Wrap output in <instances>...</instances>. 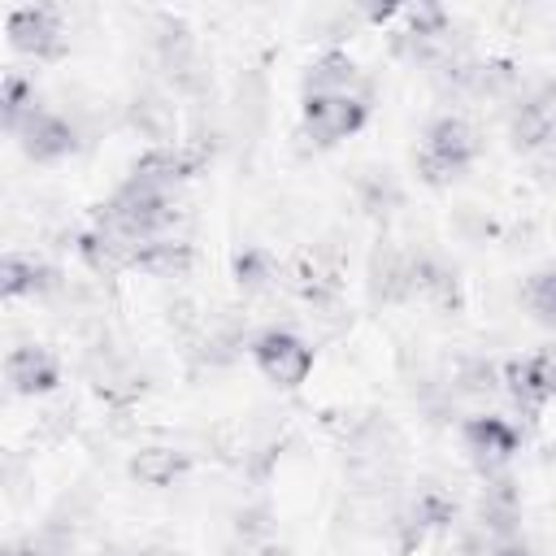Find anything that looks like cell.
I'll return each mask as SVG.
<instances>
[{"label": "cell", "mask_w": 556, "mask_h": 556, "mask_svg": "<svg viewBox=\"0 0 556 556\" xmlns=\"http://www.w3.org/2000/svg\"><path fill=\"white\" fill-rule=\"evenodd\" d=\"M182 208H178V195L174 191H161V187H148L139 178H126L100 208H96V226L113 239H122L126 248H139L148 239H161V235H174Z\"/></svg>", "instance_id": "1"}, {"label": "cell", "mask_w": 556, "mask_h": 556, "mask_svg": "<svg viewBox=\"0 0 556 556\" xmlns=\"http://www.w3.org/2000/svg\"><path fill=\"white\" fill-rule=\"evenodd\" d=\"M478 156H482L478 130H473L460 113H439V117L426 126L413 165H417V178H421L426 187H452L456 178H465V174L473 169Z\"/></svg>", "instance_id": "2"}, {"label": "cell", "mask_w": 556, "mask_h": 556, "mask_svg": "<svg viewBox=\"0 0 556 556\" xmlns=\"http://www.w3.org/2000/svg\"><path fill=\"white\" fill-rule=\"evenodd\" d=\"M248 361L256 365V374H261L269 387H278V391H300V387L308 382L313 365H317V348H313L304 334L287 330V326H265V330H256V334L248 339Z\"/></svg>", "instance_id": "3"}, {"label": "cell", "mask_w": 556, "mask_h": 556, "mask_svg": "<svg viewBox=\"0 0 556 556\" xmlns=\"http://www.w3.org/2000/svg\"><path fill=\"white\" fill-rule=\"evenodd\" d=\"M369 122V100L361 91H339V96H304L300 100V130L313 148H334L365 130Z\"/></svg>", "instance_id": "4"}, {"label": "cell", "mask_w": 556, "mask_h": 556, "mask_svg": "<svg viewBox=\"0 0 556 556\" xmlns=\"http://www.w3.org/2000/svg\"><path fill=\"white\" fill-rule=\"evenodd\" d=\"M395 52L404 61H413V65H426V70L443 65L447 56H456L460 43H456V26H452L447 9L443 4L404 9V30L395 35Z\"/></svg>", "instance_id": "5"}, {"label": "cell", "mask_w": 556, "mask_h": 556, "mask_svg": "<svg viewBox=\"0 0 556 556\" xmlns=\"http://www.w3.org/2000/svg\"><path fill=\"white\" fill-rule=\"evenodd\" d=\"M460 452L482 478L504 473L521 452V430L500 413H469L460 417Z\"/></svg>", "instance_id": "6"}, {"label": "cell", "mask_w": 556, "mask_h": 556, "mask_svg": "<svg viewBox=\"0 0 556 556\" xmlns=\"http://www.w3.org/2000/svg\"><path fill=\"white\" fill-rule=\"evenodd\" d=\"M500 382H504V395L513 400L517 413L539 417V408L556 400V348H539V352L504 361Z\"/></svg>", "instance_id": "7"}, {"label": "cell", "mask_w": 556, "mask_h": 556, "mask_svg": "<svg viewBox=\"0 0 556 556\" xmlns=\"http://www.w3.org/2000/svg\"><path fill=\"white\" fill-rule=\"evenodd\" d=\"M9 48L30 56V61H56L65 56V17L52 4H17L4 22Z\"/></svg>", "instance_id": "8"}, {"label": "cell", "mask_w": 556, "mask_h": 556, "mask_svg": "<svg viewBox=\"0 0 556 556\" xmlns=\"http://www.w3.org/2000/svg\"><path fill=\"white\" fill-rule=\"evenodd\" d=\"M456 517H460V504H456V495H452L447 486H439V482H417V486L404 495V504L395 508V530H400L404 547H413V543H421L426 534L452 530Z\"/></svg>", "instance_id": "9"}, {"label": "cell", "mask_w": 556, "mask_h": 556, "mask_svg": "<svg viewBox=\"0 0 556 556\" xmlns=\"http://www.w3.org/2000/svg\"><path fill=\"white\" fill-rule=\"evenodd\" d=\"M204 165H208V148L204 143H161V148H148L143 156H135L126 178H139V182L161 187V191H174L187 178H195Z\"/></svg>", "instance_id": "10"}, {"label": "cell", "mask_w": 556, "mask_h": 556, "mask_svg": "<svg viewBox=\"0 0 556 556\" xmlns=\"http://www.w3.org/2000/svg\"><path fill=\"white\" fill-rule=\"evenodd\" d=\"M17 148L26 152V161H35V165H56V161H65V156H74L78 152V122L74 117H65V113H52V109H39L17 135Z\"/></svg>", "instance_id": "11"}, {"label": "cell", "mask_w": 556, "mask_h": 556, "mask_svg": "<svg viewBox=\"0 0 556 556\" xmlns=\"http://www.w3.org/2000/svg\"><path fill=\"white\" fill-rule=\"evenodd\" d=\"M4 382L13 395H26V400L52 395L61 387V361L43 343H17L4 356Z\"/></svg>", "instance_id": "12"}, {"label": "cell", "mask_w": 556, "mask_h": 556, "mask_svg": "<svg viewBox=\"0 0 556 556\" xmlns=\"http://www.w3.org/2000/svg\"><path fill=\"white\" fill-rule=\"evenodd\" d=\"M473 526L486 539H513V534H521V491H517V482L508 473L482 478Z\"/></svg>", "instance_id": "13"}, {"label": "cell", "mask_w": 556, "mask_h": 556, "mask_svg": "<svg viewBox=\"0 0 556 556\" xmlns=\"http://www.w3.org/2000/svg\"><path fill=\"white\" fill-rule=\"evenodd\" d=\"M61 287H65L61 269L39 261V256L9 252L0 261V291H4V300H43V295H52Z\"/></svg>", "instance_id": "14"}, {"label": "cell", "mask_w": 556, "mask_h": 556, "mask_svg": "<svg viewBox=\"0 0 556 556\" xmlns=\"http://www.w3.org/2000/svg\"><path fill=\"white\" fill-rule=\"evenodd\" d=\"M126 473L139 482V486H152V491H165L174 482H182L191 473V456L174 443H148L139 447L130 460H126Z\"/></svg>", "instance_id": "15"}, {"label": "cell", "mask_w": 556, "mask_h": 556, "mask_svg": "<svg viewBox=\"0 0 556 556\" xmlns=\"http://www.w3.org/2000/svg\"><path fill=\"white\" fill-rule=\"evenodd\" d=\"M369 295L378 304L413 300V248H378L369 261Z\"/></svg>", "instance_id": "16"}, {"label": "cell", "mask_w": 556, "mask_h": 556, "mask_svg": "<svg viewBox=\"0 0 556 556\" xmlns=\"http://www.w3.org/2000/svg\"><path fill=\"white\" fill-rule=\"evenodd\" d=\"M126 122H130V130H139L152 148L178 143V139H174V130H178V109H174V100L161 96V91H139V96L126 104Z\"/></svg>", "instance_id": "17"}, {"label": "cell", "mask_w": 556, "mask_h": 556, "mask_svg": "<svg viewBox=\"0 0 556 556\" xmlns=\"http://www.w3.org/2000/svg\"><path fill=\"white\" fill-rule=\"evenodd\" d=\"M413 300L430 308H456V269L439 252H413Z\"/></svg>", "instance_id": "18"}, {"label": "cell", "mask_w": 556, "mask_h": 556, "mask_svg": "<svg viewBox=\"0 0 556 556\" xmlns=\"http://www.w3.org/2000/svg\"><path fill=\"white\" fill-rule=\"evenodd\" d=\"M361 87V65L343 48H326L304 70V96H339Z\"/></svg>", "instance_id": "19"}, {"label": "cell", "mask_w": 556, "mask_h": 556, "mask_svg": "<svg viewBox=\"0 0 556 556\" xmlns=\"http://www.w3.org/2000/svg\"><path fill=\"white\" fill-rule=\"evenodd\" d=\"M74 256L83 261L87 274H96V278H113V274L130 269L135 248H126L122 239H113V235H104L100 226H91V230L74 235Z\"/></svg>", "instance_id": "20"}, {"label": "cell", "mask_w": 556, "mask_h": 556, "mask_svg": "<svg viewBox=\"0 0 556 556\" xmlns=\"http://www.w3.org/2000/svg\"><path fill=\"white\" fill-rule=\"evenodd\" d=\"M191 261H195V252H191L187 239H178V235H161V239H148V243L135 248L130 269L152 274V278H182V274L191 269Z\"/></svg>", "instance_id": "21"}, {"label": "cell", "mask_w": 556, "mask_h": 556, "mask_svg": "<svg viewBox=\"0 0 556 556\" xmlns=\"http://www.w3.org/2000/svg\"><path fill=\"white\" fill-rule=\"evenodd\" d=\"M447 391H452L456 404H482V400H491L495 391H504L500 365L486 361V356H460V361H452Z\"/></svg>", "instance_id": "22"}, {"label": "cell", "mask_w": 556, "mask_h": 556, "mask_svg": "<svg viewBox=\"0 0 556 556\" xmlns=\"http://www.w3.org/2000/svg\"><path fill=\"white\" fill-rule=\"evenodd\" d=\"M39 109H43V100H39L35 78H26L22 70H9L4 83H0V122H4V130L17 135Z\"/></svg>", "instance_id": "23"}, {"label": "cell", "mask_w": 556, "mask_h": 556, "mask_svg": "<svg viewBox=\"0 0 556 556\" xmlns=\"http://www.w3.org/2000/svg\"><path fill=\"white\" fill-rule=\"evenodd\" d=\"M230 274H235V282H239L243 295H261V291L278 287V261H274L269 248H256V243H248V248L235 252Z\"/></svg>", "instance_id": "24"}, {"label": "cell", "mask_w": 556, "mask_h": 556, "mask_svg": "<svg viewBox=\"0 0 556 556\" xmlns=\"http://www.w3.org/2000/svg\"><path fill=\"white\" fill-rule=\"evenodd\" d=\"M356 195H361V208L369 217H387V213H395L404 204V191L395 187L391 169H365L356 178Z\"/></svg>", "instance_id": "25"}, {"label": "cell", "mask_w": 556, "mask_h": 556, "mask_svg": "<svg viewBox=\"0 0 556 556\" xmlns=\"http://www.w3.org/2000/svg\"><path fill=\"white\" fill-rule=\"evenodd\" d=\"M521 304L539 326L556 330V265H543L534 274H526L521 282Z\"/></svg>", "instance_id": "26"}, {"label": "cell", "mask_w": 556, "mask_h": 556, "mask_svg": "<svg viewBox=\"0 0 556 556\" xmlns=\"http://www.w3.org/2000/svg\"><path fill=\"white\" fill-rule=\"evenodd\" d=\"M235 530L248 539V543H269L274 539V526H269V508H243L235 517Z\"/></svg>", "instance_id": "27"}, {"label": "cell", "mask_w": 556, "mask_h": 556, "mask_svg": "<svg viewBox=\"0 0 556 556\" xmlns=\"http://www.w3.org/2000/svg\"><path fill=\"white\" fill-rule=\"evenodd\" d=\"M486 556H534V547L521 534H513V539H491V552Z\"/></svg>", "instance_id": "28"}, {"label": "cell", "mask_w": 556, "mask_h": 556, "mask_svg": "<svg viewBox=\"0 0 556 556\" xmlns=\"http://www.w3.org/2000/svg\"><path fill=\"white\" fill-rule=\"evenodd\" d=\"M100 556H139V552H130V547H109V552H100Z\"/></svg>", "instance_id": "29"}, {"label": "cell", "mask_w": 556, "mask_h": 556, "mask_svg": "<svg viewBox=\"0 0 556 556\" xmlns=\"http://www.w3.org/2000/svg\"><path fill=\"white\" fill-rule=\"evenodd\" d=\"M4 556H26V552H22V547H17V543H13V547H9V552H4Z\"/></svg>", "instance_id": "30"}]
</instances>
